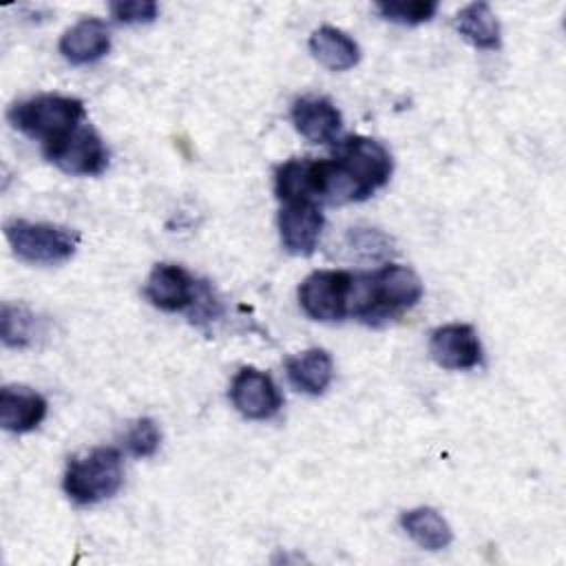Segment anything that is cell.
<instances>
[{"label":"cell","mask_w":566,"mask_h":566,"mask_svg":"<svg viewBox=\"0 0 566 566\" xmlns=\"http://www.w3.org/2000/svg\"><path fill=\"white\" fill-rule=\"evenodd\" d=\"M84 104L77 97L44 93L13 104L7 113L13 128L40 139L42 146L62 139L84 119Z\"/></svg>","instance_id":"3957f363"},{"label":"cell","mask_w":566,"mask_h":566,"mask_svg":"<svg viewBox=\"0 0 566 566\" xmlns=\"http://www.w3.org/2000/svg\"><path fill=\"white\" fill-rule=\"evenodd\" d=\"M42 334V321L24 305L4 303L0 312V336L7 347L22 349L35 343Z\"/></svg>","instance_id":"ffe728a7"},{"label":"cell","mask_w":566,"mask_h":566,"mask_svg":"<svg viewBox=\"0 0 566 566\" xmlns=\"http://www.w3.org/2000/svg\"><path fill=\"white\" fill-rule=\"evenodd\" d=\"M455 29L475 49L493 51L500 46V22L486 2H471L460 9Z\"/></svg>","instance_id":"d6986e66"},{"label":"cell","mask_w":566,"mask_h":566,"mask_svg":"<svg viewBox=\"0 0 566 566\" xmlns=\"http://www.w3.org/2000/svg\"><path fill=\"white\" fill-rule=\"evenodd\" d=\"M46 416V400L29 387L0 389V424L11 433L33 431Z\"/></svg>","instance_id":"5bb4252c"},{"label":"cell","mask_w":566,"mask_h":566,"mask_svg":"<svg viewBox=\"0 0 566 566\" xmlns=\"http://www.w3.org/2000/svg\"><path fill=\"white\" fill-rule=\"evenodd\" d=\"M144 294L155 307L164 312H179L195 305L197 283L181 265L157 263L148 274Z\"/></svg>","instance_id":"8fae6325"},{"label":"cell","mask_w":566,"mask_h":566,"mask_svg":"<svg viewBox=\"0 0 566 566\" xmlns=\"http://www.w3.org/2000/svg\"><path fill=\"white\" fill-rule=\"evenodd\" d=\"M230 400L237 411L250 420H268L279 413L283 398L274 380L256 369V367H241L230 385Z\"/></svg>","instance_id":"ba28073f"},{"label":"cell","mask_w":566,"mask_h":566,"mask_svg":"<svg viewBox=\"0 0 566 566\" xmlns=\"http://www.w3.org/2000/svg\"><path fill=\"white\" fill-rule=\"evenodd\" d=\"M4 237L18 259L55 265L71 259L80 245V232L55 223L13 219L4 223Z\"/></svg>","instance_id":"5b68a950"},{"label":"cell","mask_w":566,"mask_h":566,"mask_svg":"<svg viewBox=\"0 0 566 566\" xmlns=\"http://www.w3.org/2000/svg\"><path fill=\"white\" fill-rule=\"evenodd\" d=\"M394 170L389 150L365 135H347L325 159L323 199L332 203L363 201L382 188Z\"/></svg>","instance_id":"6da1fadb"},{"label":"cell","mask_w":566,"mask_h":566,"mask_svg":"<svg viewBox=\"0 0 566 566\" xmlns=\"http://www.w3.org/2000/svg\"><path fill=\"white\" fill-rule=\"evenodd\" d=\"M312 55L329 71H347L358 64L360 49L345 31L323 24L310 35Z\"/></svg>","instance_id":"e0dca14e"},{"label":"cell","mask_w":566,"mask_h":566,"mask_svg":"<svg viewBox=\"0 0 566 566\" xmlns=\"http://www.w3.org/2000/svg\"><path fill=\"white\" fill-rule=\"evenodd\" d=\"M422 298L420 276L398 263H387L371 274L354 276L349 314L365 323H380L413 307Z\"/></svg>","instance_id":"7a4b0ae2"},{"label":"cell","mask_w":566,"mask_h":566,"mask_svg":"<svg viewBox=\"0 0 566 566\" xmlns=\"http://www.w3.org/2000/svg\"><path fill=\"white\" fill-rule=\"evenodd\" d=\"M42 153L66 175L93 177L106 170L108 150L99 133L91 126H77L57 142L42 146Z\"/></svg>","instance_id":"52a82bcc"},{"label":"cell","mask_w":566,"mask_h":566,"mask_svg":"<svg viewBox=\"0 0 566 566\" xmlns=\"http://www.w3.org/2000/svg\"><path fill=\"white\" fill-rule=\"evenodd\" d=\"M124 482L122 453L113 447H97L69 460L64 471V493L82 506L113 497Z\"/></svg>","instance_id":"277c9868"},{"label":"cell","mask_w":566,"mask_h":566,"mask_svg":"<svg viewBox=\"0 0 566 566\" xmlns=\"http://www.w3.org/2000/svg\"><path fill=\"white\" fill-rule=\"evenodd\" d=\"M111 15L122 24H146L153 22L159 13L157 2L153 0H117L108 4Z\"/></svg>","instance_id":"603a6c76"},{"label":"cell","mask_w":566,"mask_h":566,"mask_svg":"<svg viewBox=\"0 0 566 566\" xmlns=\"http://www.w3.org/2000/svg\"><path fill=\"white\" fill-rule=\"evenodd\" d=\"M111 49L108 27L97 18H84L66 29L60 38V53L71 64H91Z\"/></svg>","instance_id":"9a60e30c"},{"label":"cell","mask_w":566,"mask_h":566,"mask_svg":"<svg viewBox=\"0 0 566 566\" xmlns=\"http://www.w3.org/2000/svg\"><path fill=\"white\" fill-rule=\"evenodd\" d=\"M325 159L296 157L281 164L274 172V192L283 203L323 199Z\"/></svg>","instance_id":"7c38bea8"},{"label":"cell","mask_w":566,"mask_h":566,"mask_svg":"<svg viewBox=\"0 0 566 566\" xmlns=\"http://www.w3.org/2000/svg\"><path fill=\"white\" fill-rule=\"evenodd\" d=\"M352 283L354 276L345 270H316L303 279L298 303L314 321H343L349 314Z\"/></svg>","instance_id":"8992f818"},{"label":"cell","mask_w":566,"mask_h":566,"mask_svg":"<svg viewBox=\"0 0 566 566\" xmlns=\"http://www.w3.org/2000/svg\"><path fill=\"white\" fill-rule=\"evenodd\" d=\"M294 128L314 144H329L343 126L338 108L321 95H303L292 104Z\"/></svg>","instance_id":"4fadbf2b"},{"label":"cell","mask_w":566,"mask_h":566,"mask_svg":"<svg viewBox=\"0 0 566 566\" xmlns=\"http://www.w3.org/2000/svg\"><path fill=\"white\" fill-rule=\"evenodd\" d=\"M323 212L316 201H292L279 210V232L283 248L292 254L307 256L318 245L323 232Z\"/></svg>","instance_id":"30bf717a"},{"label":"cell","mask_w":566,"mask_h":566,"mask_svg":"<svg viewBox=\"0 0 566 566\" xmlns=\"http://www.w3.org/2000/svg\"><path fill=\"white\" fill-rule=\"evenodd\" d=\"M431 358L444 369H471L482 360V345L478 332L467 323H449L431 332Z\"/></svg>","instance_id":"9c48e42d"},{"label":"cell","mask_w":566,"mask_h":566,"mask_svg":"<svg viewBox=\"0 0 566 566\" xmlns=\"http://www.w3.org/2000/svg\"><path fill=\"white\" fill-rule=\"evenodd\" d=\"M287 380L303 394L321 396L332 378H334V363L325 349H305L285 363Z\"/></svg>","instance_id":"2e32d148"},{"label":"cell","mask_w":566,"mask_h":566,"mask_svg":"<svg viewBox=\"0 0 566 566\" xmlns=\"http://www.w3.org/2000/svg\"><path fill=\"white\" fill-rule=\"evenodd\" d=\"M400 526L424 551H442L453 539L451 526L431 506H418V509L405 511L400 515Z\"/></svg>","instance_id":"ac0fdd59"},{"label":"cell","mask_w":566,"mask_h":566,"mask_svg":"<svg viewBox=\"0 0 566 566\" xmlns=\"http://www.w3.org/2000/svg\"><path fill=\"white\" fill-rule=\"evenodd\" d=\"M376 11L396 24H422L429 22L436 11H438V2L436 0H385V2H376Z\"/></svg>","instance_id":"44dd1931"},{"label":"cell","mask_w":566,"mask_h":566,"mask_svg":"<svg viewBox=\"0 0 566 566\" xmlns=\"http://www.w3.org/2000/svg\"><path fill=\"white\" fill-rule=\"evenodd\" d=\"M159 442H161L159 427L150 418H137L124 436V444H126L128 453L135 458L155 455V451L159 449Z\"/></svg>","instance_id":"7402d4cb"}]
</instances>
